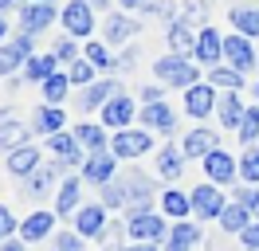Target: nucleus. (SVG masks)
Wrapping results in <instances>:
<instances>
[{
    "label": "nucleus",
    "mask_w": 259,
    "mask_h": 251,
    "mask_svg": "<svg viewBox=\"0 0 259 251\" xmlns=\"http://www.w3.org/2000/svg\"><path fill=\"white\" fill-rule=\"evenodd\" d=\"M247 224H251V212H247L240 200H236V204H224V212H220V228H224V232L240 235Z\"/></svg>",
    "instance_id": "bb28decb"
},
{
    "label": "nucleus",
    "mask_w": 259,
    "mask_h": 251,
    "mask_svg": "<svg viewBox=\"0 0 259 251\" xmlns=\"http://www.w3.org/2000/svg\"><path fill=\"white\" fill-rule=\"evenodd\" d=\"M39 169V149L35 145H20L8 153V173H16V177H32Z\"/></svg>",
    "instance_id": "5701e85b"
},
{
    "label": "nucleus",
    "mask_w": 259,
    "mask_h": 251,
    "mask_svg": "<svg viewBox=\"0 0 259 251\" xmlns=\"http://www.w3.org/2000/svg\"><path fill=\"white\" fill-rule=\"evenodd\" d=\"M59 63H75L79 59V47H75V35H63V39H55V51H51Z\"/></svg>",
    "instance_id": "a19ab883"
},
{
    "label": "nucleus",
    "mask_w": 259,
    "mask_h": 251,
    "mask_svg": "<svg viewBox=\"0 0 259 251\" xmlns=\"http://www.w3.org/2000/svg\"><path fill=\"white\" fill-rule=\"evenodd\" d=\"M12 8H16V0H0V16H4V12H12Z\"/></svg>",
    "instance_id": "4d7b16f0"
},
{
    "label": "nucleus",
    "mask_w": 259,
    "mask_h": 251,
    "mask_svg": "<svg viewBox=\"0 0 259 251\" xmlns=\"http://www.w3.org/2000/svg\"><path fill=\"white\" fill-rule=\"evenodd\" d=\"M181 149H185V157H200V161H204V157H208L212 149H220V145H216V134H212L208 126H196L193 134L181 141Z\"/></svg>",
    "instance_id": "2eb2a0df"
},
{
    "label": "nucleus",
    "mask_w": 259,
    "mask_h": 251,
    "mask_svg": "<svg viewBox=\"0 0 259 251\" xmlns=\"http://www.w3.org/2000/svg\"><path fill=\"white\" fill-rule=\"evenodd\" d=\"M67 91H71V78H67L63 71H59V75H51L48 82H39V94H44V102H48V106H59V102L67 98Z\"/></svg>",
    "instance_id": "c756f323"
},
{
    "label": "nucleus",
    "mask_w": 259,
    "mask_h": 251,
    "mask_svg": "<svg viewBox=\"0 0 259 251\" xmlns=\"http://www.w3.org/2000/svg\"><path fill=\"white\" fill-rule=\"evenodd\" d=\"M236 200H240L243 208H247V212H251V216H259V188H255V185H247V188H240V192H236Z\"/></svg>",
    "instance_id": "37998d69"
},
{
    "label": "nucleus",
    "mask_w": 259,
    "mask_h": 251,
    "mask_svg": "<svg viewBox=\"0 0 259 251\" xmlns=\"http://www.w3.org/2000/svg\"><path fill=\"white\" fill-rule=\"evenodd\" d=\"M193 59L204 63V67H220V63H224V39H220V31H212V28H200V31H196Z\"/></svg>",
    "instance_id": "1a4fd4ad"
},
{
    "label": "nucleus",
    "mask_w": 259,
    "mask_h": 251,
    "mask_svg": "<svg viewBox=\"0 0 259 251\" xmlns=\"http://www.w3.org/2000/svg\"><path fill=\"white\" fill-rule=\"evenodd\" d=\"M185 110H189V118H208L212 110H216V87L212 82H196L185 91Z\"/></svg>",
    "instance_id": "9d476101"
},
{
    "label": "nucleus",
    "mask_w": 259,
    "mask_h": 251,
    "mask_svg": "<svg viewBox=\"0 0 259 251\" xmlns=\"http://www.w3.org/2000/svg\"><path fill=\"white\" fill-rule=\"evenodd\" d=\"M122 8H126V12H134V8H146V0H122Z\"/></svg>",
    "instance_id": "6e6d98bb"
},
{
    "label": "nucleus",
    "mask_w": 259,
    "mask_h": 251,
    "mask_svg": "<svg viewBox=\"0 0 259 251\" xmlns=\"http://www.w3.org/2000/svg\"><path fill=\"white\" fill-rule=\"evenodd\" d=\"M142 98H146V106H149V102H165V98H161V87H146Z\"/></svg>",
    "instance_id": "603ef678"
},
{
    "label": "nucleus",
    "mask_w": 259,
    "mask_h": 251,
    "mask_svg": "<svg viewBox=\"0 0 259 251\" xmlns=\"http://www.w3.org/2000/svg\"><path fill=\"white\" fill-rule=\"evenodd\" d=\"M51 181H55V169H51V165H39L32 177H24V196H44V192H51Z\"/></svg>",
    "instance_id": "7c9ffc66"
},
{
    "label": "nucleus",
    "mask_w": 259,
    "mask_h": 251,
    "mask_svg": "<svg viewBox=\"0 0 259 251\" xmlns=\"http://www.w3.org/2000/svg\"><path fill=\"white\" fill-rule=\"evenodd\" d=\"M236 134H240L243 145H255V141H259V106H247V110H243V122H240Z\"/></svg>",
    "instance_id": "c9c22d12"
},
{
    "label": "nucleus",
    "mask_w": 259,
    "mask_h": 251,
    "mask_svg": "<svg viewBox=\"0 0 259 251\" xmlns=\"http://www.w3.org/2000/svg\"><path fill=\"white\" fill-rule=\"evenodd\" d=\"M0 251H24V239H4V243H0Z\"/></svg>",
    "instance_id": "864d4df0"
},
{
    "label": "nucleus",
    "mask_w": 259,
    "mask_h": 251,
    "mask_svg": "<svg viewBox=\"0 0 259 251\" xmlns=\"http://www.w3.org/2000/svg\"><path fill=\"white\" fill-rule=\"evenodd\" d=\"M4 31H8V24H4V16H0V39H4Z\"/></svg>",
    "instance_id": "bf43d9fd"
},
{
    "label": "nucleus",
    "mask_w": 259,
    "mask_h": 251,
    "mask_svg": "<svg viewBox=\"0 0 259 251\" xmlns=\"http://www.w3.org/2000/svg\"><path fill=\"white\" fill-rule=\"evenodd\" d=\"M24 63H28V55H24V51H20L16 44H0V78L16 75Z\"/></svg>",
    "instance_id": "72a5a7b5"
},
{
    "label": "nucleus",
    "mask_w": 259,
    "mask_h": 251,
    "mask_svg": "<svg viewBox=\"0 0 259 251\" xmlns=\"http://www.w3.org/2000/svg\"><path fill=\"white\" fill-rule=\"evenodd\" d=\"M224 212V192L216 185H196L193 188V216L196 220H220Z\"/></svg>",
    "instance_id": "0eeeda50"
},
{
    "label": "nucleus",
    "mask_w": 259,
    "mask_h": 251,
    "mask_svg": "<svg viewBox=\"0 0 259 251\" xmlns=\"http://www.w3.org/2000/svg\"><path fill=\"white\" fill-rule=\"evenodd\" d=\"M208 82L216 87V91H240L243 75H240V71H232L228 63H220V67H212V71H208Z\"/></svg>",
    "instance_id": "2f4dec72"
},
{
    "label": "nucleus",
    "mask_w": 259,
    "mask_h": 251,
    "mask_svg": "<svg viewBox=\"0 0 259 251\" xmlns=\"http://www.w3.org/2000/svg\"><path fill=\"white\" fill-rule=\"evenodd\" d=\"M51 228H55V216H51V212H32V216L20 224V239H24V243H39L44 235H51Z\"/></svg>",
    "instance_id": "a211bd4d"
},
{
    "label": "nucleus",
    "mask_w": 259,
    "mask_h": 251,
    "mask_svg": "<svg viewBox=\"0 0 259 251\" xmlns=\"http://www.w3.org/2000/svg\"><path fill=\"white\" fill-rule=\"evenodd\" d=\"M153 149V138H149V130H118L110 141V153L130 161V157H142Z\"/></svg>",
    "instance_id": "f03ea898"
},
{
    "label": "nucleus",
    "mask_w": 259,
    "mask_h": 251,
    "mask_svg": "<svg viewBox=\"0 0 259 251\" xmlns=\"http://www.w3.org/2000/svg\"><path fill=\"white\" fill-rule=\"evenodd\" d=\"M114 94H122V87L118 82H110V78H102V82H91L87 91L79 94V110H95V106H106Z\"/></svg>",
    "instance_id": "f3484780"
},
{
    "label": "nucleus",
    "mask_w": 259,
    "mask_h": 251,
    "mask_svg": "<svg viewBox=\"0 0 259 251\" xmlns=\"http://www.w3.org/2000/svg\"><path fill=\"white\" fill-rule=\"evenodd\" d=\"M142 122L149 126V130H161V134H173L177 130V114L165 106V102H149L146 110H142Z\"/></svg>",
    "instance_id": "4be33fe9"
},
{
    "label": "nucleus",
    "mask_w": 259,
    "mask_h": 251,
    "mask_svg": "<svg viewBox=\"0 0 259 251\" xmlns=\"http://www.w3.org/2000/svg\"><path fill=\"white\" fill-rule=\"evenodd\" d=\"M134 59H138V51H134V47H126V51L114 59V67H134Z\"/></svg>",
    "instance_id": "3c124183"
},
{
    "label": "nucleus",
    "mask_w": 259,
    "mask_h": 251,
    "mask_svg": "<svg viewBox=\"0 0 259 251\" xmlns=\"http://www.w3.org/2000/svg\"><path fill=\"white\" fill-rule=\"evenodd\" d=\"M95 71H98V67L91 59H75V63H71V71H67V78H71V82H79V87H91Z\"/></svg>",
    "instance_id": "4c0bfd02"
},
{
    "label": "nucleus",
    "mask_w": 259,
    "mask_h": 251,
    "mask_svg": "<svg viewBox=\"0 0 259 251\" xmlns=\"http://www.w3.org/2000/svg\"><path fill=\"white\" fill-rule=\"evenodd\" d=\"M169 47H173L177 55H193V51H196L193 20H173V24H169Z\"/></svg>",
    "instance_id": "412c9836"
},
{
    "label": "nucleus",
    "mask_w": 259,
    "mask_h": 251,
    "mask_svg": "<svg viewBox=\"0 0 259 251\" xmlns=\"http://www.w3.org/2000/svg\"><path fill=\"white\" fill-rule=\"evenodd\" d=\"M146 12H153V16H173V0H146Z\"/></svg>",
    "instance_id": "de8ad7c7"
},
{
    "label": "nucleus",
    "mask_w": 259,
    "mask_h": 251,
    "mask_svg": "<svg viewBox=\"0 0 259 251\" xmlns=\"http://www.w3.org/2000/svg\"><path fill=\"white\" fill-rule=\"evenodd\" d=\"M114 165H118V157H110L106 149H102V153H87V161H82V181H91V185H110Z\"/></svg>",
    "instance_id": "f8f14e48"
},
{
    "label": "nucleus",
    "mask_w": 259,
    "mask_h": 251,
    "mask_svg": "<svg viewBox=\"0 0 259 251\" xmlns=\"http://www.w3.org/2000/svg\"><path fill=\"white\" fill-rule=\"evenodd\" d=\"M63 126H67V114L59 106H35V114H32V130L35 134L51 138V134H63Z\"/></svg>",
    "instance_id": "4468645a"
},
{
    "label": "nucleus",
    "mask_w": 259,
    "mask_h": 251,
    "mask_svg": "<svg viewBox=\"0 0 259 251\" xmlns=\"http://www.w3.org/2000/svg\"><path fill=\"white\" fill-rule=\"evenodd\" d=\"M28 130H24V126H16V130H8V134H0V153L8 157L12 153V149H20V145H28Z\"/></svg>",
    "instance_id": "ea45409f"
},
{
    "label": "nucleus",
    "mask_w": 259,
    "mask_h": 251,
    "mask_svg": "<svg viewBox=\"0 0 259 251\" xmlns=\"http://www.w3.org/2000/svg\"><path fill=\"white\" fill-rule=\"evenodd\" d=\"M51 75H59V59L55 55H32L24 63V78H32V82H48Z\"/></svg>",
    "instance_id": "393cba45"
},
{
    "label": "nucleus",
    "mask_w": 259,
    "mask_h": 251,
    "mask_svg": "<svg viewBox=\"0 0 259 251\" xmlns=\"http://www.w3.org/2000/svg\"><path fill=\"white\" fill-rule=\"evenodd\" d=\"M59 20H63L67 35H75V39H87V35L95 31V12H91L87 0H67V8H63Z\"/></svg>",
    "instance_id": "7ed1b4c3"
},
{
    "label": "nucleus",
    "mask_w": 259,
    "mask_h": 251,
    "mask_svg": "<svg viewBox=\"0 0 259 251\" xmlns=\"http://www.w3.org/2000/svg\"><path fill=\"white\" fill-rule=\"evenodd\" d=\"M82 59H91L98 67V71H106V67H114V59H110V51L102 44H87V51H82Z\"/></svg>",
    "instance_id": "79ce46f5"
},
{
    "label": "nucleus",
    "mask_w": 259,
    "mask_h": 251,
    "mask_svg": "<svg viewBox=\"0 0 259 251\" xmlns=\"http://www.w3.org/2000/svg\"><path fill=\"white\" fill-rule=\"evenodd\" d=\"M157 169H161L165 181H177L181 173H185V149H177V145H165L161 157H157Z\"/></svg>",
    "instance_id": "cd10ccee"
},
{
    "label": "nucleus",
    "mask_w": 259,
    "mask_h": 251,
    "mask_svg": "<svg viewBox=\"0 0 259 251\" xmlns=\"http://www.w3.org/2000/svg\"><path fill=\"white\" fill-rule=\"evenodd\" d=\"M153 75L161 78L165 87H181V91H189L196 87V63L189 55H177V51H169L161 59L153 63Z\"/></svg>",
    "instance_id": "f257e3e1"
},
{
    "label": "nucleus",
    "mask_w": 259,
    "mask_h": 251,
    "mask_svg": "<svg viewBox=\"0 0 259 251\" xmlns=\"http://www.w3.org/2000/svg\"><path fill=\"white\" fill-rule=\"evenodd\" d=\"M51 20H55V8H51V4H24V8H20V24H24V31H32V35L51 28Z\"/></svg>",
    "instance_id": "dca6fc26"
},
{
    "label": "nucleus",
    "mask_w": 259,
    "mask_h": 251,
    "mask_svg": "<svg viewBox=\"0 0 259 251\" xmlns=\"http://www.w3.org/2000/svg\"><path fill=\"white\" fill-rule=\"evenodd\" d=\"M55 251H82V235L79 232H59L55 235Z\"/></svg>",
    "instance_id": "c03bdc74"
},
{
    "label": "nucleus",
    "mask_w": 259,
    "mask_h": 251,
    "mask_svg": "<svg viewBox=\"0 0 259 251\" xmlns=\"http://www.w3.org/2000/svg\"><path fill=\"white\" fill-rule=\"evenodd\" d=\"M79 192H82V181L79 177H67L63 185H59V192H55V212H75L79 208Z\"/></svg>",
    "instance_id": "a878e982"
},
{
    "label": "nucleus",
    "mask_w": 259,
    "mask_h": 251,
    "mask_svg": "<svg viewBox=\"0 0 259 251\" xmlns=\"http://www.w3.org/2000/svg\"><path fill=\"white\" fill-rule=\"evenodd\" d=\"M28 4H51V0H28Z\"/></svg>",
    "instance_id": "052dcab7"
},
{
    "label": "nucleus",
    "mask_w": 259,
    "mask_h": 251,
    "mask_svg": "<svg viewBox=\"0 0 259 251\" xmlns=\"http://www.w3.org/2000/svg\"><path fill=\"white\" fill-rule=\"evenodd\" d=\"M12 232H16V220H12V212L0 204V243H4V239H12Z\"/></svg>",
    "instance_id": "49530a36"
},
{
    "label": "nucleus",
    "mask_w": 259,
    "mask_h": 251,
    "mask_svg": "<svg viewBox=\"0 0 259 251\" xmlns=\"http://www.w3.org/2000/svg\"><path fill=\"white\" fill-rule=\"evenodd\" d=\"M204 173H208L212 185H232L236 173H240V161L228 153V149H212V153L204 157Z\"/></svg>",
    "instance_id": "6e6552de"
},
{
    "label": "nucleus",
    "mask_w": 259,
    "mask_h": 251,
    "mask_svg": "<svg viewBox=\"0 0 259 251\" xmlns=\"http://www.w3.org/2000/svg\"><path fill=\"white\" fill-rule=\"evenodd\" d=\"M98 188H102V204H106V208H122V204H126L122 181H110V185H98Z\"/></svg>",
    "instance_id": "58836bf2"
},
{
    "label": "nucleus",
    "mask_w": 259,
    "mask_h": 251,
    "mask_svg": "<svg viewBox=\"0 0 259 251\" xmlns=\"http://www.w3.org/2000/svg\"><path fill=\"white\" fill-rule=\"evenodd\" d=\"M130 122H134V102H130V94H114L110 102L102 106V126L130 130Z\"/></svg>",
    "instance_id": "ddd939ff"
},
{
    "label": "nucleus",
    "mask_w": 259,
    "mask_h": 251,
    "mask_svg": "<svg viewBox=\"0 0 259 251\" xmlns=\"http://www.w3.org/2000/svg\"><path fill=\"white\" fill-rule=\"evenodd\" d=\"M126 232L134 243H157L165 235V220L157 212H142V216H130L126 220Z\"/></svg>",
    "instance_id": "423d86ee"
},
{
    "label": "nucleus",
    "mask_w": 259,
    "mask_h": 251,
    "mask_svg": "<svg viewBox=\"0 0 259 251\" xmlns=\"http://www.w3.org/2000/svg\"><path fill=\"white\" fill-rule=\"evenodd\" d=\"M12 44H16L20 51L28 55V59H32V47H35V35H32V31H20V35H16V39H12Z\"/></svg>",
    "instance_id": "09e8293b"
},
{
    "label": "nucleus",
    "mask_w": 259,
    "mask_h": 251,
    "mask_svg": "<svg viewBox=\"0 0 259 251\" xmlns=\"http://www.w3.org/2000/svg\"><path fill=\"white\" fill-rule=\"evenodd\" d=\"M75 232L82 239H102V235L110 232V224H106V204H82L79 216H75Z\"/></svg>",
    "instance_id": "39448f33"
},
{
    "label": "nucleus",
    "mask_w": 259,
    "mask_h": 251,
    "mask_svg": "<svg viewBox=\"0 0 259 251\" xmlns=\"http://www.w3.org/2000/svg\"><path fill=\"white\" fill-rule=\"evenodd\" d=\"M126 251H157V243H130Z\"/></svg>",
    "instance_id": "5fc2aeb1"
},
{
    "label": "nucleus",
    "mask_w": 259,
    "mask_h": 251,
    "mask_svg": "<svg viewBox=\"0 0 259 251\" xmlns=\"http://www.w3.org/2000/svg\"><path fill=\"white\" fill-rule=\"evenodd\" d=\"M240 243H243V251H259V220H251L240 232Z\"/></svg>",
    "instance_id": "a18cd8bd"
},
{
    "label": "nucleus",
    "mask_w": 259,
    "mask_h": 251,
    "mask_svg": "<svg viewBox=\"0 0 259 251\" xmlns=\"http://www.w3.org/2000/svg\"><path fill=\"white\" fill-rule=\"evenodd\" d=\"M161 212L169 220H185L189 212H193V196H185L181 188H165L161 192Z\"/></svg>",
    "instance_id": "b1692460"
},
{
    "label": "nucleus",
    "mask_w": 259,
    "mask_h": 251,
    "mask_svg": "<svg viewBox=\"0 0 259 251\" xmlns=\"http://www.w3.org/2000/svg\"><path fill=\"white\" fill-rule=\"evenodd\" d=\"M134 31H138V24H134L130 16H110V20H106V39H110V44H126Z\"/></svg>",
    "instance_id": "f704fd0d"
},
{
    "label": "nucleus",
    "mask_w": 259,
    "mask_h": 251,
    "mask_svg": "<svg viewBox=\"0 0 259 251\" xmlns=\"http://www.w3.org/2000/svg\"><path fill=\"white\" fill-rule=\"evenodd\" d=\"M243 102H240V91H228L220 102H216V114H220V126L224 130H240V122H243Z\"/></svg>",
    "instance_id": "aec40b11"
},
{
    "label": "nucleus",
    "mask_w": 259,
    "mask_h": 251,
    "mask_svg": "<svg viewBox=\"0 0 259 251\" xmlns=\"http://www.w3.org/2000/svg\"><path fill=\"white\" fill-rule=\"evenodd\" d=\"M12 122H16V114H12V110L4 106V110H0V134H8V130H16Z\"/></svg>",
    "instance_id": "8fccbe9b"
},
{
    "label": "nucleus",
    "mask_w": 259,
    "mask_h": 251,
    "mask_svg": "<svg viewBox=\"0 0 259 251\" xmlns=\"http://www.w3.org/2000/svg\"><path fill=\"white\" fill-rule=\"evenodd\" d=\"M75 138H79V145L87 153H102V149H106V134H102V126H95V122L75 126Z\"/></svg>",
    "instance_id": "c85d7f7f"
},
{
    "label": "nucleus",
    "mask_w": 259,
    "mask_h": 251,
    "mask_svg": "<svg viewBox=\"0 0 259 251\" xmlns=\"http://www.w3.org/2000/svg\"><path fill=\"white\" fill-rule=\"evenodd\" d=\"M48 149L55 157H59V165H82V161H87V149H82L79 145V138H75V134H51L48 138Z\"/></svg>",
    "instance_id": "9b49d317"
},
{
    "label": "nucleus",
    "mask_w": 259,
    "mask_h": 251,
    "mask_svg": "<svg viewBox=\"0 0 259 251\" xmlns=\"http://www.w3.org/2000/svg\"><path fill=\"white\" fill-rule=\"evenodd\" d=\"M255 94H259V82H255Z\"/></svg>",
    "instance_id": "680f3d73"
},
{
    "label": "nucleus",
    "mask_w": 259,
    "mask_h": 251,
    "mask_svg": "<svg viewBox=\"0 0 259 251\" xmlns=\"http://www.w3.org/2000/svg\"><path fill=\"white\" fill-rule=\"evenodd\" d=\"M196 243H200V228L189 224V220H177V228L165 239V251H193Z\"/></svg>",
    "instance_id": "6ab92c4d"
},
{
    "label": "nucleus",
    "mask_w": 259,
    "mask_h": 251,
    "mask_svg": "<svg viewBox=\"0 0 259 251\" xmlns=\"http://www.w3.org/2000/svg\"><path fill=\"white\" fill-rule=\"evenodd\" d=\"M224 63L232 67V71H240V75H243V71H251V67L259 63L251 39L240 35V31H236V35H228V39H224Z\"/></svg>",
    "instance_id": "20e7f679"
},
{
    "label": "nucleus",
    "mask_w": 259,
    "mask_h": 251,
    "mask_svg": "<svg viewBox=\"0 0 259 251\" xmlns=\"http://www.w3.org/2000/svg\"><path fill=\"white\" fill-rule=\"evenodd\" d=\"M240 177L247 185H259V145H247V153L240 157Z\"/></svg>",
    "instance_id": "e433bc0d"
},
{
    "label": "nucleus",
    "mask_w": 259,
    "mask_h": 251,
    "mask_svg": "<svg viewBox=\"0 0 259 251\" xmlns=\"http://www.w3.org/2000/svg\"><path fill=\"white\" fill-rule=\"evenodd\" d=\"M87 4H91V8H106L110 0H87Z\"/></svg>",
    "instance_id": "13d9d810"
},
{
    "label": "nucleus",
    "mask_w": 259,
    "mask_h": 251,
    "mask_svg": "<svg viewBox=\"0 0 259 251\" xmlns=\"http://www.w3.org/2000/svg\"><path fill=\"white\" fill-rule=\"evenodd\" d=\"M232 24H236L240 35L255 39L259 35V8H232Z\"/></svg>",
    "instance_id": "473e14b6"
}]
</instances>
